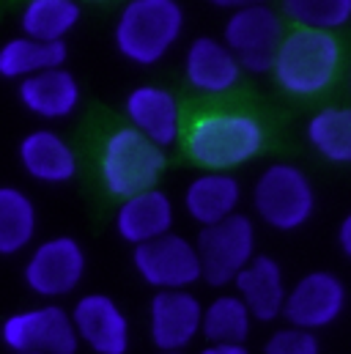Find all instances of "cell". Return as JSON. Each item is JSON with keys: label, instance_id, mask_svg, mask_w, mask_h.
<instances>
[{"label": "cell", "instance_id": "cell-1", "mask_svg": "<svg viewBox=\"0 0 351 354\" xmlns=\"http://www.w3.org/2000/svg\"><path fill=\"white\" fill-rule=\"evenodd\" d=\"M272 124L261 107L236 93L184 102L178 154L200 171H236L272 146Z\"/></svg>", "mask_w": 351, "mask_h": 354}, {"label": "cell", "instance_id": "cell-2", "mask_svg": "<svg viewBox=\"0 0 351 354\" xmlns=\"http://www.w3.org/2000/svg\"><path fill=\"white\" fill-rule=\"evenodd\" d=\"M346 72V44L341 33L291 25L272 64V83L288 99L313 102L327 96Z\"/></svg>", "mask_w": 351, "mask_h": 354}, {"label": "cell", "instance_id": "cell-3", "mask_svg": "<svg viewBox=\"0 0 351 354\" xmlns=\"http://www.w3.org/2000/svg\"><path fill=\"white\" fill-rule=\"evenodd\" d=\"M91 168L107 198L124 201L149 187H160L168 151L124 118L96 129L91 140Z\"/></svg>", "mask_w": 351, "mask_h": 354}, {"label": "cell", "instance_id": "cell-4", "mask_svg": "<svg viewBox=\"0 0 351 354\" xmlns=\"http://www.w3.org/2000/svg\"><path fill=\"white\" fill-rule=\"evenodd\" d=\"M187 11L181 0H126L113 25V47L132 66H157L181 41Z\"/></svg>", "mask_w": 351, "mask_h": 354}, {"label": "cell", "instance_id": "cell-5", "mask_svg": "<svg viewBox=\"0 0 351 354\" xmlns=\"http://www.w3.org/2000/svg\"><path fill=\"white\" fill-rule=\"evenodd\" d=\"M319 209L313 178L288 160H274L253 181V212L277 234L302 231Z\"/></svg>", "mask_w": 351, "mask_h": 354}, {"label": "cell", "instance_id": "cell-6", "mask_svg": "<svg viewBox=\"0 0 351 354\" xmlns=\"http://www.w3.org/2000/svg\"><path fill=\"white\" fill-rule=\"evenodd\" d=\"M285 17L272 3L245 6L236 11H228V19L222 25V41L228 50L239 58L245 75H269L274 55L280 50V41L285 36Z\"/></svg>", "mask_w": 351, "mask_h": 354}, {"label": "cell", "instance_id": "cell-7", "mask_svg": "<svg viewBox=\"0 0 351 354\" xmlns=\"http://www.w3.org/2000/svg\"><path fill=\"white\" fill-rule=\"evenodd\" d=\"M0 344L11 354H77L80 335H77L72 310L50 299L44 305L25 308L6 316L0 324Z\"/></svg>", "mask_w": 351, "mask_h": 354}, {"label": "cell", "instance_id": "cell-8", "mask_svg": "<svg viewBox=\"0 0 351 354\" xmlns=\"http://www.w3.org/2000/svg\"><path fill=\"white\" fill-rule=\"evenodd\" d=\"M88 272L86 248L72 234H58L33 245L22 266V283L41 299H61L80 288Z\"/></svg>", "mask_w": 351, "mask_h": 354}, {"label": "cell", "instance_id": "cell-9", "mask_svg": "<svg viewBox=\"0 0 351 354\" xmlns=\"http://www.w3.org/2000/svg\"><path fill=\"white\" fill-rule=\"evenodd\" d=\"M256 225L247 214L236 212L234 217L206 225L198 231V256L203 266V283L211 288H228L239 272L256 259Z\"/></svg>", "mask_w": 351, "mask_h": 354}, {"label": "cell", "instance_id": "cell-10", "mask_svg": "<svg viewBox=\"0 0 351 354\" xmlns=\"http://www.w3.org/2000/svg\"><path fill=\"white\" fill-rule=\"evenodd\" d=\"M132 269L154 291H178L203 283L198 245L176 231L132 248Z\"/></svg>", "mask_w": 351, "mask_h": 354}, {"label": "cell", "instance_id": "cell-11", "mask_svg": "<svg viewBox=\"0 0 351 354\" xmlns=\"http://www.w3.org/2000/svg\"><path fill=\"white\" fill-rule=\"evenodd\" d=\"M346 305H349L346 280L332 269H313L305 272L288 288L283 319L291 327L321 333L346 313Z\"/></svg>", "mask_w": 351, "mask_h": 354}, {"label": "cell", "instance_id": "cell-12", "mask_svg": "<svg viewBox=\"0 0 351 354\" xmlns=\"http://www.w3.org/2000/svg\"><path fill=\"white\" fill-rule=\"evenodd\" d=\"M245 69L217 36H195L184 53V83L192 96H231L242 86Z\"/></svg>", "mask_w": 351, "mask_h": 354}, {"label": "cell", "instance_id": "cell-13", "mask_svg": "<svg viewBox=\"0 0 351 354\" xmlns=\"http://www.w3.org/2000/svg\"><path fill=\"white\" fill-rule=\"evenodd\" d=\"M72 319L80 344H86L93 354H129L132 324L115 297L104 291H88L75 302Z\"/></svg>", "mask_w": 351, "mask_h": 354}, {"label": "cell", "instance_id": "cell-14", "mask_svg": "<svg viewBox=\"0 0 351 354\" xmlns=\"http://www.w3.org/2000/svg\"><path fill=\"white\" fill-rule=\"evenodd\" d=\"M203 302L189 291H154L149 302V338L157 352H184L203 333Z\"/></svg>", "mask_w": 351, "mask_h": 354}, {"label": "cell", "instance_id": "cell-15", "mask_svg": "<svg viewBox=\"0 0 351 354\" xmlns=\"http://www.w3.org/2000/svg\"><path fill=\"white\" fill-rule=\"evenodd\" d=\"M124 118L165 151L178 149L184 129V102L171 88L140 83L124 96Z\"/></svg>", "mask_w": 351, "mask_h": 354}, {"label": "cell", "instance_id": "cell-16", "mask_svg": "<svg viewBox=\"0 0 351 354\" xmlns=\"http://www.w3.org/2000/svg\"><path fill=\"white\" fill-rule=\"evenodd\" d=\"M17 160L25 176L47 187H66L80 174L77 149L50 127L25 132L17 143Z\"/></svg>", "mask_w": 351, "mask_h": 354}, {"label": "cell", "instance_id": "cell-17", "mask_svg": "<svg viewBox=\"0 0 351 354\" xmlns=\"http://www.w3.org/2000/svg\"><path fill=\"white\" fill-rule=\"evenodd\" d=\"M115 234L124 245L137 248L171 234L176 225V203L162 187H149L118 201L115 209Z\"/></svg>", "mask_w": 351, "mask_h": 354}, {"label": "cell", "instance_id": "cell-18", "mask_svg": "<svg viewBox=\"0 0 351 354\" xmlns=\"http://www.w3.org/2000/svg\"><path fill=\"white\" fill-rule=\"evenodd\" d=\"M19 104L41 121H66L83 104V86L66 66L30 75L17 83Z\"/></svg>", "mask_w": 351, "mask_h": 354}, {"label": "cell", "instance_id": "cell-19", "mask_svg": "<svg viewBox=\"0 0 351 354\" xmlns=\"http://www.w3.org/2000/svg\"><path fill=\"white\" fill-rule=\"evenodd\" d=\"M184 214L206 228L234 217L242 206V181L234 171H200L181 195Z\"/></svg>", "mask_w": 351, "mask_h": 354}, {"label": "cell", "instance_id": "cell-20", "mask_svg": "<svg viewBox=\"0 0 351 354\" xmlns=\"http://www.w3.org/2000/svg\"><path fill=\"white\" fill-rule=\"evenodd\" d=\"M234 291L245 299L256 322L272 324L274 319H283L288 286H285V274L277 259L266 253H256V259L234 280Z\"/></svg>", "mask_w": 351, "mask_h": 354}, {"label": "cell", "instance_id": "cell-21", "mask_svg": "<svg viewBox=\"0 0 351 354\" xmlns=\"http://www.w3.org/2000/svg\"><path fill=\"white\" fill-rule=\"evenodd\" d=\"M69 44L66 41H39L30 36H11L0 44V80H25L30 75L66 66Z\"/></svg>", "mask_w": 351, "mask_h": 354}, {"label": "cell", "instance_id": "cell-22", "mask_svg": "<svg viewBox=\"0 0 351 354\" xmlns=\"http://www.w3.org/2000/svg\"><path fill=\"white\" fill-rule=\"evenodd\" d=\"M307 146L330 165H351V104H324L305 121Z\"/></svg>", "mask_w": 351, "mask_h": 354}, {"label": "cell", "instance_id": "cell-23", "mask_svg": "<svg viewBox=\"0 0 351 354\" xmlns=\"http://www.w3.org/2000/svg\"><path fill=\"white\" fill-rule=\"evenodd\" d=\"M36 234L39 212L33 198L14 184H0V256L11 259L25 253Z\"/></svg>", "mask_w": 351, "mask_h": 354}, {"label": "cell", "instance_id": "cell-24", "mask_svg": "<svg viewBox=\"0 0 351 354\" xmlns=\"http://www.w3.org/2000/svg\"><path fill=\"white\" fill-rule=\"evenodd\" d=\"M83 19L80 0H25L17 17L19 33L39 41H66Z\"/></svg>", "mask_w": 351, "mask_h": 354}, {"label": "cell", "instance_id": "cell-25", "mask_svg": "<svg viewBox=\"0 0 351 354\" xmlns=\"http://www.w3.org/2000/svg\"><path fill=\"white\" fill-rule=\"evenodd\" d=\"M253 313L245 299L234 291L217 294L203 308V338L209 344H247L253 330Z\"/></svg>", "mask_w": 351, "mask_h": 354}, {"label": "cell", "instance_id": "cell-26", "mask_svg": "<svg viewBox=\"0 0 351 354\" xmlns=\"http://www.w3.org/2000/svg\"><path fill=\"white\" fill-rule=\"evenodd\" d=\"M280 14L291 25L341 33L351 25V0H280Z\"/></svg>", "mask_w": 351, "mask_h": 354}, {"label": "cell", "instance_id": "cell-27", "mask_svg": "<svg viewBox=\"0 0 351 354\" xmlns=\"http://www.w3.org/2000/svg\"><path fill=\"white\" fill-rule=\"evenodd\" d=\"M261 354H321V341L319 333L285 324L266 338Z\"/></svg>", "mask_w": 351, "mask_h": 354}, {"label": "cell", "instance_id": "cell-28", "mask_svg": "<svg viewBox=\"0 0 351 354\" xmlns=\"http://www.w3.org/2000/svg\"><path fill=\"white\" fill-rule=\"evenodd\" d=\"M338 248L346 256V261H351V209L343 214V220L338 225Z\"/></svg>", "mask_w": 351, "mask_h": 354}, {"label": "cell", "instance_id": "cell-29", "mask_svg": "<svg viewBox=\"0 0 351 354\" xmlns=\"http://www.w3.org/2000/svg\"><path fill=\"white\" fill-rule=\"evenodd\" d=\"M198 354H250L247 344H206Z\"/></svg>", "mask_w": 351, "mask_h": 354}, {"label": "cell", "instance_id": "cell-30", "mask_svg": "<svg viewBox=\"0 0 351 354\" xmlns=\"http://www.w3.org/2000/svg\"><path fill=\"white\" fill-rule=\"evenodd\" d=\"M209 6L220 8V11H236L245 6H258V3H272V0H206Z\"/></svg>", "mask_w": 351, "mask_h": 354}, {"label": "cell", "instance_id": "cell-31", "mask_svg": "<svg viewBox=\"0 0 351 354\" xmlns=\"http://www.w3.org/2000/svg\"><path fill=\"white\" fill-rule=\"evenodd\" d=\"M346 86H349V93H351V66H349V72H346Z\"/></svg>", "mask_w": 351, "mask_h": 354}, {"label": "cell", "instance_id": "cell-32", "mask_svg": "<svg viewBox=\"0 0 351 354\" xmlns=\"http://www.w3.org/2000/svg\"><path fill=\"white\" fill-rule=\"evenodd\" d=\"M88 3H110V0H88Z\"/></svg>", "mask_w": 351, "mask_h": 354}, {"label": "cell", "instance_id": "cell-33", "mask_svg": "<svg viewBox=\"0 0 351 354\" xmlns=\"http://www.w3.org/2000/svg\"><path fill=\"white\" fill-rule=\"evenodd\" d=\"M14 354H41V352H14Z\"/></svg>", "mask_w": 351, "mask_h": 354}, {"label": "cell", "instance_id": "cell-34", "mask_svg": "<svg viewBox=\"0 0 351 354\" xmlns=\"http://www.w3.org/2000/svg\"><path fill=\"white\" fill-rule=\"evenodd\" d=\"M157 354H184V352H157Z\"/></svg>", "mask_w": 351, "mask_h": 354}]
</instances>
